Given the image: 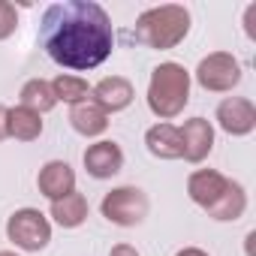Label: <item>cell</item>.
<instances>
[{
  "label": "cell",
  "instance_id": "cell-25",
  "mask_svg": "<svg viewBox=\"0 0 256 256\" xmlns=\"http://www.w3.org/2000/svg\"><path fill=\"white\" fill-rule=\"evenodd\" d=\"M0 256H18V253H12V250H0Z\"/></svg>",
  "mask_w": 256,
  "mask_h": 256
},
{
  "label": "cell",
  "instance_id": "cell-15",
  "mask_svg": "<svg viewBox=\"0 0 256 256\" xmlns=\"http://www.w3.org/2000/svg\"><path fill=\"white\" fill-rule=\"evenodd\" d=\"M42 136V120L36 112L16 106L6 108V139H18V142H34Z\"/></svg>",
  "mask_w": 256,
  "mask_h": 256
},
{
  "label": "cell",
  "instance_id": "cell-9",
  "mask_svg": "<svg viewBox=\"0 0 256 256\" xmlns=\"http://www.w3.org/2000/svg\"><path fill=\"white\" fill-rule=\"evenodd\" d=\"M226 187H229V178L220 175V172H214V169H196V172L187 178V193H190V199H193L199 208H205V211L220 202V196L226 193Z\"/></svg>",
  "mask_w": 256,
  "mask_h": 256
},
{
  "label": "cell",
  "instance_id": "cell-11",
  "mask_svg": "<svg viewBox=\"0 0 256 256\" xmlns=\"http://www.w3.org/2000/svg\"><path fill=\"white\" fill-rule=\"evenodd\" d=\"M90 100H94L106 114L124 112L126 106L133 102V84L126 82V78H120V76H108V78H102V82H96V84L90 88Z\"/></svg>",
  "mask_w": 256,
  "mask_h": 256
},
{
  "label": "cell",
  "instance_id": "cell-5",
  "mask_svg": "<svg viewBox=\"0 0 256 256\" xmlns=\"http://www.w3.org/2000/svg\"><path fill=\"white\" fill-rule=\"evenodd\" d=\"M148 196L139 187H114L100 202L102 217L114 226H139L148 217Z\"/></svg>",
  "mask_w": 256,
  "mask_h": 256
},
{
  "label": "cell",
  "instance_id": "cell-24",
  "mask_svg": "<svg viewBox=\"0 0 256 256\" xmlns=\"http://www.w3.org/2000/svg\"><path fill=\"white\" fill-rule=\"evenodd\" d=\"M6 139V108L0 106V142Z\"/></svg>",
  "mask_w": 256,
  "mask_h": 256
},
{
  "label": "cell",
  "instance_id": "cell-17",
  "mask_svg": "<svg viewBox=\"0 0 256 256\" xmlns=\"http://www.w3.org/2000/svg\"><path fill=\"white\" fill-rule=\"evenodd\" d=\"M18 100H22L24 108L36 112V114H46V112H52V108L58 106L54 90H52V82H46V78H30V82H24Z\"/></svg>",
  "mask_w": 256,
  "mask_h": 256
},
{
  "label": "cell",
  "instance_id": "cell-6",
  "mask_svg": "<svg viewBox=\"0 0 256 256\" xmlns=\"http://www.w3.org/2000/svg\"><path fill=\"white\" fill-rule=\"evenodd\" d=\"M196 82H199L205 90L226 94V90H232V88L241 82V64H238L229 52H214V54H208V58L199 60V66H196Z\"/></svg>",
  "mask_w": 256,
  "mask_h": 256
},
{
  "label": "cell",
  "instance_id": "cell-21",
  "mask_svg": "<svg viewBox=\"0 0 256 256\" xmlns=\"http://www.w3.org/2000/svg\"><path fill=\"white\" fill-rule=\"evenodd\" d=\"M256 6H247V16H244V24H247V36L250 40H256Z\"/></svg>",
  "mask_w": 256,
  "mask_h": 256
},
{
  "label": "cell",
  "instance_id": "cell-23",
  "mask_svg": "<svg viewBox=\"0 0 256 256\" xmlns=\"http://www.w3.org/2000/svg\"><path fill=\"white\" fill-rule=\"evenodd\" d=\"M175 256H208L205 250H199V247H184V250H178Z\"/></svg>",
  "mask_w": 256,
  "mask_h": 256
},
{
  "label": "cell",
  "instance_id": "cell-1",
  "mask_svg": "<svg viewBox=\"0 0 256 256\" xmlns=\"http://www.w3.org/2000/svg\"><path fill=\"white\" fill-rule=\"evenodd\" d=\"M42 48L66 70H94L114 48L112 18L90 0H64L52 4L42 16Z\"/></svg>",
  "mask_w": 256,
  "mask_h": 256
},
{
  "label": "cell",
  "instance_id": "cell-18",
  "mask_svg": "<svg viewBox=\"0 0 256 256\" xmlns=\"http://www.w3.org/2000/svg\"><path fill=\"white\" fill-rule=\"evenodd\" d=\"M244 208H247V193H244V187H241L238 181H229V187H226V193L220 196V202H217L214 208H208V217H214V220H238V217L244 214Z\"/></svg>",
  "mask_w": 256,
  "mask_h": 256
},
{
  "label": "cell",
  "instance_id": "cell-8",
  "mask_svg": "<svg viewBox=\"0 0 256 256\" xmlns=\"http://www.w3.org/2000/svg\"><path fill=\"white\" fill-rule=\"evenodd\" d=\"M217 124L229 136H247L256 126V106L244 96H226L217 106Z\"/></svg>",
  "mask_w": 256,
  "mask_h": 256
},
{
  "label": "cell",
  "instance_id": "cell-22",
  "mask_svg": "<svg viewBox=\"0 0 256 256\" xmlns=\"http://www.w3.org/2000/svg\"><path fill=\"white\" fill-rule=\"evenodd\" d=\"M108 256H139V253H136V247H130V244H114Z\"/></svg>",
  "mask_w": 256,
  "mask_h": 256
},
{
  "label": "cell",
  "instance_id": "cell-7",
  "mask_svg": "<svg viewBox=\"0 0 256 256\" xmlns=\"http://www.w3.org/2000/svg\"><path fill=\"white\" fill-rule=\"evenodd\" d=\"M181 133V157L187 163H202L211 148H214V126L205 118H190L184 120V126H178Z\"/></svg>",
  "mask_w": 256,
  "mask_h": 256
},
{
  "label": "cell",
  "instance_id": "cell-3",
  "mask_svg": "<svg viewBox=\"0 0 256 256\" xmlns=\"http://www.w3.org/2000/svg\"><path fill=\"white\" fill-rule=\"evenodd\" d=\"M187 100H190V72L172 60L154 66L151 82H148V108L157 118L169 120L184 112Z\"/></svg>",
  "mask_w": 256,
  "mask_h": 256
},
{
  "label": "cell",
  "instance_id": "cell-2",
  "mask_svg": "<svg viewBox=\"0 0 256 256\" xmlns=\"http://www.w3.org/2000/svg\"><path fill=\"white\" fill-rule=\"evenodd\" d=\"M190 34V12L178 4H163L154 10H145L136 18V42L148 46V48H175L178 42H184V36Z\"/></svg>",
  "mask_w": 256,
  "mask_h": 256
},
{
  "label": "cell",
  "instance_id": "cell-10",
  "mask_svg": "<svg viewBox=\"0 0 256 256\" xmlns=\"http://www.w3.org/2000/svg\"><path fill=\"white\" fill-rule=\"evenodd\" d=\"M84 169H88V175L90 178H112V175H118L120 169H124V151H120V145L118 142H96V145H90L88 151H84Z\"/></svg>",
  "mask_w": 256,
  "mask_h": 256
},
{
  "label": "cell",
  "instance_id": "cell-12",
  "mask_svg": "<svg viewBox=\"0 0 256 256\" xmlns=\"http://www.w3.org/2000/svg\"><path fill=\"white\" fill-rule=\"evenodd\" d=\"M36 184H40V193L48 196V199L54 202V199H64L66 193L76 190V172H72L70 163H64V160H52V163H46V166L40 169Z\"/></svg>",
  "mask_w": 256,
  "mask_h": 256
},
{
  "label": "cell",
  "instance_id": "cell-4",
  "mask_svg": "<svg viewBox=\"0 0 256 256\" xmlns=\"http://www.w3.org/2000/svg\"><path fill=\"white\" fill-rule=\"evenodd\" d=\"M6 238L28 253H40L42 247H48L52 241V223L46 220L42 211L36 208H18L10 220H6Z\"/></svg>",
  "mask_w": 256,
  "mask_h": 256
},
{
  "label": "cell",
  "instance_id": "cell-14",
  "mask_svg": "<svg viewBox=\"0 0 256 256\" xmlns=\"http://www.w3.org/2000/svg\"><path fill=\"white\" fill-rule=\"evenodd\" d=\"M145 145L160 160H178L181 157V133L172 124H154L145 133Z\"/></svg>",
  "mask_w": 256,
  "mask_h": 256
},
{
  "label": "cell",
  "instance_id": "cell-20",
  "mask_svg": "<svg viewBox=\"0 0 256 256\" xmlns=\"http://www.w3.org/2000/svg\"><path fill=\"white\" fill-rule=\"evenodd\" d=\"M18 28V16H16V6L6 4V0H0V40L12 36Z\"/></svg>",
  "mask_w": 256,
  "mask_h": 256
},
{
  "label": "cell",
  "instance_id": "cell-16",
  "mask_svg": "<svg viewBox=\"0 0 256 256\" xmlns=\"http://www.w3.org/2000/svg\"><path fill=\"white\" fill-rule=\"evenodd\" d=\"M52 217H54L64 229H76V226H82V223L88 220V199H84L78 190L66 193L64 199H54V202H52Z\"/></svg>",
  "mask_w": 256,
  "mask_h": 256
},
{
  "label": "cell",
  "instance_id": "cell-19",
  "mask_svg": "<svg viewBox=\"0 0 256 256\" xmlns=\"http://www.w3.org/2000/svg\"><path fill=\"white\" fill-rule=\"evenodd\" d=\"M52 90H54V100H64V102H70V106H78V102H84V100L90 96L88 82L78 78V76H58V78L52 82Z\"/></svg>",
  "mask_w": 256,
  "mask_h": 256
},
{
  "label": "cell",
  "instance_id": "cell-13",
  "mask_svg": "<svg viewBox=\"0 0 256 256\" xmlns=\"http://www.w3.org/2000/svg\"><path fill=\"white\" fill-rule=\"evenodd\" d=\"M70 124H72V130H76L78 136L94 139V136L106 133V126H108V114H106L94 100H84V102H78V106H72V108H70Z\"/></svg>",
  "mask_w": 256,
  "mask_h": 256
}]
</instances>
